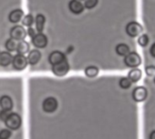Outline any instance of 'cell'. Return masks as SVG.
<instances>
[{"label": "cell", "instance_id": "cell-1", "mask_svg": "<svg viewBox=\"0 0 155 139\" xmlns=\"http://www.w3.org/2000/svg\"><path fill=\"white\" fill-rule=\"evenodd\" d=\"M124 63L127 67L136 68L142 63V59L137 52H129L126 56H124Z\"/></svg>", "mask_w": 155, "mask_h": 139}, {"label": "cell", "instance_id": "cell-2", "mask_svg": "<svg viewBox=\"0 0 155 139\" xmlns=\"http://www.w3.org/2000/svg\"><path fill=\"white\" fill-rule=\"evenodd\" d=\"M21 123H22L21 117L17 113H11L9 115V117L7 118V119L5 121L6 128H8L9 129H12V130L18 129L21 126Z\"/></svg>", "mask_w": 155, "mask_h": 139}, {"label": "cell", "instance_id": "cell-3", "mask_svg": "<svg viewBox=\"0 0 155 139\" xmlns=\"http://www.w3.org/2000/svg\"><path fill=\"white\" fill-rule=\"evenodd\" d=\"M70 70V66L67 62V61H64L62 62H59L57 64L53 65L52 67V71L53 73L57 76V77H63L65 76Z\"/></svg>", "mask_w": 155, "mask_h": 139}, {"label": "cell", "instance_id": "cell-4", "mask_svg": "<svg viewBox=\"0 0 155 139\" xmlns=\"http://www.w3.org/2000/svg\"><path fill=\"white\" fill-rule=\"evenodd\" d=\"M26 35H27L26 31L22 25H15L10 30V36L12 39L15 41H24Z\"/></svg>", "mask_w": 155, "mask_h": 139}, {"label": "cell", "instance_id": "cell-5", "mask_svg": "<svg viewBox=\"0 0 155 139\" xmlns=\"http://www.w3.org/2000/svg\"><path fill=\"white\" fill-rule=\"evenodd\" d=\"M143 26L137 22H130L127 24L125 31L127 34L131 37H136L143 33Z\"/></svg>", "mask_w": 155, "mask_h": 139}, {"label": "cell", "instance_id": "cell-6", "mask_svg": "<svg viewBox=\"0 0 155 139\" xmlns=\"http://www.w3.org/2000/svg\"><path fill=\"white\" fill-rule=\"evenodd\" d=\"M42 107H43V109H44L45 112L53 113L57 109L58 102H57L56 99H54V97H48L44 100Z\"/></svg>", "mask_w": 155, "mask_h": 139}, {"label": "cell", "instance_id": "cell-7", "mask_svg": "<svg viewBox=\"0 0 155 139\" xmlns=\"http://www.w3.org/2000/svg\"><path fill=\"white\" fill-rule=\"evenodd\" d=\"M13 67L14 69L17 70V71H23L26 68L28 62H27V59L22 55V54H16L15 57H13Z\"/></svg>", "mask_w": 155, "mask_h": 139}, {"label": "cell", "instance_id": "cell-8", "mask_svg": "<svg viewBox=\"0 0 155 139\" xmlns=\"http://www.w3.org/2000/svg\"><path fill=\"white\" fill-rule=\"evenodd\" d=\"M48 40L46 35H45L42 33H36L33 38H32V43L35 48H45L47 45Z\"/></svg>", "mask_w": 155, "mask_h": 139}, {"label": "cell", "instance_id": "cell-9", "mask_svg": "<svg viewBox=\"0 0 155 139\" xmlns=\"http://www.w3.org/2000/svg\"><path fill=\"white\" fill-rule=\"evenodd\" d=\"M148 95L147 90L144 87H137L133 91V99L136 102H143L146 100Z\"/></svg>", "mask_w": 155, "mask_h": 139}, {"label": "cell", "instance_id": "cell-10", "mask_svg": "<svg viewBox=\"0 0 155 139\" xmlns=\"http://www.w3.org/2000/svg\"><path fill=\"white\" fill-rule=\"evenodd\" d=\"M66 60V57L65 55L60 52V51H54L50 53L49 57H48V61L50 62V64L52 65H54V64H57L59 62H62Z\"/></svg>", "mask_w": 155, "mask_h": 139}, {"label": "cell", "instance_id": "cell-11", "mask_svg": "<svg viewBox=\"0 0 155 139\" xmlns=\"http://www.w3.org/2000/svg\"><path fill=\"white\" fill-rule=\"evenodd\" d=\"M69 9L74 14H80L84 9V5L78 0H71L69 3Z\"/></svg>", "mask_w": 155, "mask_h": 139}, {"label": "cell", "instance_id": "cell-12", "mask_svg": "<svg viewBox=\"0 0 155 139\" xmlns=\"http://www.w3.org/2000/svg\"><path fill=\"white\" fill-rule=\"evenodd\" d=\"M24 15V12L21 9H15L12 12H10L8 15V19L11 23L13 24H17L18 22L21 21L22 17Z\"/></svg>", "mask_w": 155, "mask_h": 139}, {"label": "cell", "instance_id": "cell-13", "mask_svg": "<svg viewBox=\"0 0 155 139\" xmlns=\"http://www.w3.org/2000/svg\"><path fill=\"white\" fill-rule=\"evenodd\" d=\"M27 62L31 65L36 64L41 59V52L38 50H32L27 56Z\"/></svg>", "mask_w": 155, "mask_h": 139}, {"label": "cell", "instance_id": "cell-14", "mask_svg": "<svg viewBox=\"0 0 155 139\" xmlns=\"http://www.w3.org/2000/svg\"><path fill=\"white\" fill-rule=\"evenodd\" d=\"M0 107L3 110H8L10 111L13 108V101L12 99L9 96L4 95L0 98Z\"/></svg>", "mask_w": 155, "mask_h": 139}, {"label": "cell", "instance_id": "cell-15", "mask_svg": "<svg viewBox=\"0 0 155 139\" xmlns=\"http://www.w3.org/2000/svg\"><path fill=\"white\" fill-rule=\"evenodd\" d=\"M13 61V56L8 52H0V65L3 67L8 66Z\"/></svg>", "mask_w": 155, "mask_h": 139}, {"label": "cell", "instance_id": "cell-16", "mask_svg": "<svg viewBox=\"0 0 155 139\" xmlns=\"http://www.w3.org/2000/svg\"><path fill=\"white\" fill-rule=\"evenodd\" d=\"M35 28L38 33H42L45 28V17L42 14H38L35 19Z\"/></svg>", "mask_w": 155, "mask_h": 139}, {"label": "cell", "instance_id": "cell-17", "mask_svg": "<svg viewBox=\"0 0 155 139\" xmlns=\"http://www.w3.org/2000/svg\"><path fill=\"white\" fill-rule=\"evenodd\" d=\"M142 71L140 69L134 68V70H132L129 74H128V78L131 80L132 82H138L141 79H142Z\"/></svg>", "mask_w": 155, "mask_h": 139}, {"label": "cell", "instance_id": "cell-18", "mask_svg": "<svg viewBox=\"0 0 155 139\" xmlns=\"http://www.w3.org/2000/svg\"><path fill=\"white\" fill-rule=\"evenodd\" d=\"M29 43L25 41H20L18 43H17V47H16V52H17V54H25L29 52Z\"/></svg>", "mask_w": 155, "mask_h": 139}, {"label": "cell", "instance_id": "cell-19", "mask_svg": "<svg viewBox=\"0 0 155 139\" xmlns=\"http://www.w3.org/2000/svg\"><path fill=\"white\" fill-rule=\"evenodd\" d=\"M116 53L120 56H126L130 52V48L125 43H120L115 48Z\"/></svg>", "mask_w": 155, "mask_h": 139}, {"label": "cell", "instance_id": "cell-20", "mask_svg": "<svg viewBox=\"0 0 155 139\" xmlns=\"http://www.w3.org/2000/svg\"><path fill=\"white\" fill-rule=\"evenodd\" d=\"M84 73L87 77L89 78H94L98 75L99 73V69L95 66H88L84 70Z\"/></svg>", "mask_w": 155, "mask_h": 139}, {"label": "cell", "instance_id": "cell-21", "mask_svg": "<svg viewBox=\"0 0 155 139\" xmlns=\"http://www.w3.org/2000/svg\"><path fill=\"white\" fill-rule=\"evenodd\" d=\"M5 46V48H6L7 51H9V52H15V51H16L17 43H16V41L15 40L10 38V39L6 40Z\"/></svg>", "mask_w": 155, "mask_h": 139}, {"label": "cell", "instance_id": "cell-22", "mask_svg": "<svg viewBox=\"0 0 155 139\" xmlns=\"http://www.w3.org/2000/svg\"><path fill=\"white\" fill-rule=\"evenodd\" d=\"M34 22H35V18L32 14H26L22 20L23 25L27 26V27H31L32 24H34Z\"/></svg>", "mask_w": 155, "mask_h": 139}, {"label": "cell", "instance_id": "cell-23", "mask_svg": "<svg viewBox=\"0 0 155 139\" xmlns=\"http://www.w3.org/2000/svg\"><path fill=\"white\" fill-rule=\"evenodd\" d=\"M119 84H120V87H121L122 89L126 90V89H129V88L131 87L132 81H131V80H130L129 78L124 77V78H122V79L120 80Z\"/></svg>", "mask_w": 155, "mask_h": 139}, {"label": "cell", "instance_id": "cell-24", "mask_svg": "<svg viewBox=\"0 0 155 139\" xmlns=\"http://www.w3.org/2000/svg\"><path fill=\"white\" fill-rule=\"evenodd\" d=\"M138 43H139V45H141L143 47L146 46L149 43V37H148V35L147 34H142L139 37V39H138Z\"/></svg>", "mask_w": 155, "mask_h": 139}, {"label": "cell", "instance_id": "cell-25", "mask_svg": "<svg viewBox=\"0 0 155 139\" xmlns=\"http://www.w3.org/2000/svg\"><path fill=\"white\" fill-rule=\"evenodd\" d=\"M98 4V0H85L84 7L87 9H93Z\"/></svg>", "mask_w": 155, "mask_h": 139}, {"label": "cell", "instance_id": "cell-26", "mask_svg": "<svg viewBox=\"0 0 155 139\" xmlns=\"http://www.w3.org/2000/svg\"><path fill=\"white\" fill-rule=\"evenodd\" d=\"M145 72H146V75L149 76V77L155 76V66H153V65L147 66L145 68Z\"/></svg>", "mask_w": 155, "mask_h": 139}, {"label": "cell", "instance_id": "cell-27", "mask_svg": "<svg viewBox=\"0 0 155 139\" xmlns=\"http://www.w3.org/2000/svg\"><path fill=\"white\" fill-rule=\"evenodd\" d=\"M11 135L12 134L8 129H2L0 131V139H9Z\"/></svg>", "mask_w": 155, "mask_h": 139}, {"label": "cell", "instance_id": "cell-28", "mask_svg": "<svg viewBox=\"0 0 155 139\" xmlns=\"http://www.w3.org/2000/svg\"><path fill=\"white\" fill-rule=\"evenodd\" d=\"M10 114H11V112L8 111V110H2V111H0V120L5 122L7 119V118L9 117Z\"/></svg>", "mask_w": 155, "mask_h": 139}, {"label": "cell", "instance_id": "cell-29", "mask_svg": "<svg viewBox=\"0 0 155 139\" xmlns=\"http://www.w3.org/2000/svg\"><path fill=\"white\" fill-rule=\"evenodd\" d=\"M26 33H27L31 38H33V37L36 34L35 29H34V28H32V27H28V29H27V31H26Z\"/></svg>", "mask_w": 155, "mask_h": 139}, {"label": "cell", "instance_id": "cell-30", "mask_svg": "<svg viewBox=\"0 0 155 139\" xmlns=\"http://www.w3.org/2000/svg\"><path fill=\"white\" fill-rule=\"evenodd\" d=\"M150 52H151V55L155 58V43H153V44L152 45L151 50H150Z\"/></svg>", "mask_w": 155, "mask_h": 139}, {"label": "cell", "instance_id": "cell-31", "mask_svg": "<svg viewBox=\"0 0 155 139\" xmlns=\"http://www.w3.org/2000/svg\"><path fill=\"white\" fill-rule=\"evenodd\" d=\"M150 139H155V130L151 133V135H150Z\"/></svg>", "mask_w": 155, "mask_h": 139}, {"label": "cell", "instance_id": "cell-32", "mask_svg": "<svg viewBox=\"0 0 155 139\" xmlns=\"http://www.w3.org/2000/svg\"><path fill=\"white\" fill-rule=\"evenodd\" d=\"M78 1H83V0H78Z\"/></svg>", "mask_w": 155, "mask_h": 139}, {"label": "cell", "instance_id": "cell-33", "mask_svg": "<svg viewBox=\"0 0 155 139\" xmlns=\"http://www.w3.org/2000/svg\"><path fill=\"white\" fill-rule=\"evenodd\" d=\"M154 83H155V78H154Z\"/></svg>", "mask_w": 155, "mask_h": 139}, {"label": "cell", "instance_id": "cell-34", "mask_svg": "<svg viewBox=\"0 0 155 139\" xmlns=\"http://www.w3.org/2000/svg\"></svg>", "mask_w": 155, "mask_h": 139}]
</instances>
